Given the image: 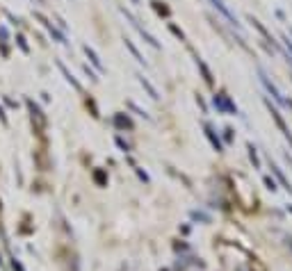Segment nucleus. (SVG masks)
<instances>
[{
    "instance_id": "nucleus-1",
    "label": "nucleus",
    "mask_w": 292,
    "mask_h": 271,
    "mask_svg": "<svg viewBox=\"0 0 292 271\" xmlns=\"http://www.w3.org/2000/svg\"><path fill=\"white\" fill-rule=\"evenodd\" d=\"M265 105H267V110H269V114H272L274 123L279 126V130H281V133H283V137H286L288 141H290V146H292V133H290V128L286 126V119L281 116V112H279V110H276V107L272 105V100H269V98H265Z\"/></svg>"
},
{
    "instance_id": "nucleus-2",
    "label": "nucleus",
    "mask_w": 292,
    "mask_h": 271,
    "mask_svg": "<svg viewBox=\"0 0 292 271\" xmlns=\"http://www.w3.org/2000/svg\"><path fill=\"white\" fill-rule=\"evenodd\" d=\"M258 78H260V82H263V87L267 89V93H269V96H272V98L276 100V103H281V105H286V98H283V93H281L279 89H276V85H274L272 80L267 78V73L263 71V68H258Z\"/></svg>"
},
{
    "instance_id": "nucleus-3",
    "label": "nucleus",
    "mask_w": 292,
    "mask_h": 271,
    "mask_svg": "<svg viewBox=\"0 0 292 271\" xmlns=\"http://www.w3.org/2000/svg\"><path fill=\"white\" fill-rule=\"evenodd\" d=\"M210 2H213V7H215V9H217L219 14H221V16H224L226 21H228V23H231V25H235V27H238V30H242V25H240L238 16H235V14H233L231 9H228V5H226L224 0H210Z\"/></svg>"
},
{
    "instance_id": "nucleus-4",
    "label": "nucleus",
    "mask_w": 292,
    "mask_h": 271,
    "mask_svg": "<svg viewBox=\"0 0 292 271\" xmlns=\"http://www.w3.org/2000/svg\"><path fill=\"white\" fill-rule=\"evenodd\" d=\"M215 107H217L219 112H224V114H238V107L233 105V100L226 96V93H215V98H213Z\"/></svg>"
},
{
    "instance_id": "nucleus-5",
    "label": "nucleus",
    "mask_w": 292,
    "mask_h": 271,
    "mask_svg": "<svg viewBox=\"0 0 292 271\" xmlns=\"http://www.w3.org/2000/svg\"><path fill=\"white\" fill-rule=\"evenodd\" d=\"M249 23H253V27H256V30H258V32L263 34V37H265L267 41H272V44H276V41L272 39V34H269V30H267V27L263 25V23H260L258 19H253V16H249Z\"/></svg>"
},
{
    "instance_id": "nucleus-6",
    "label": "nucleus",
    "mask_w": 292,
    "mask_h": 271,
    "mask_svg": "<svg viewBox=\"0 0 292 271\" xmlns=\"http://www.w3.org/2000/svg\"><path fill=\"white\" fill-rule=\"evenodd\" d=\"M206 135H208V139H210V144L215 146V151H221V141H219V137L215 135L213 126H208V123H206Z\"/></svg>"
},
{
    "instance_id": "nucleus-7",
    "label": "nucleus",
    "mask_w": 292,
    "mask_h": 271,
    "mask_svg": "<svg viewBox=\"0 0 292 271\" xmlns=\"http://www.w3.org/2000/svg\"><path fill=\"white\" fill-rule=\"evenodd\" d=\"M272 173H274V176H276V178L281 180V185H283V187H286V189H288V192L292 194V185H290V182H288V180H286V176L281 173V169H279V166H276V164H272Z\"/></svg>"
},
{
    "instance_id": "nucleus-8",
    "label": "nucleus",
    "mask_w": 292,
    "mask_h": 271,
    "mask_svg": "<svg viewBox=\"0 0 292 271\" xmlns=\"http://www.w3.org/2000/svg\"><path fill=\"white\" fill-rule=\"evenodd\" d=\"M196 64H199V68H201V73H203V78H206V82H208V85H213V73H210V68H208L201 60H196Z\"/></svg>"
},
{
    "instance_id": "nucleus-9",
    "label": "nucleus",
    "mask_w": 292,
    "mask_h": 271,
    "mask_svg": "<svg viewBox=\"0 0 292 271\" xmlns=\"http://www.w3.org/2000/svg\"><path fill=\"white\" fill-rule=\"evenodd\" d=\"M140 82H142V87H144L146 91L151 93V98H158V91H155V87H153L148 80H146V78H140Z\"/></svg>"
},
{
    "instance_id": "nucleus-10",
    "label": "nucleus",
    "mask_w": 292,
    "mask_h": 271,
    "mask_svg": "<svg viewBox=\"0 0 292 271\" xmlns=\"http://www.w3.org/2000/svg\"><path fill=\"white\" fill-rule=\"evenodd\" d=\"M246 148H249V158H251V162H253V169H258V166H260V159H258V153H256L253 144H249Z\"/></svg>"
},
{
    "instance_id": "nucleus-11",
    "label": "nucleus",
    "mask_w": 292,
    "mask_h": 271,
    "mask_svg": "<svg viewBox=\"0 0 292 271\" xmlns=\"http://www.w3.org/2000/svg\"><path fill=\"white\" fill-rule=\"evenodd\" d=\"M126 46H128V48H130V53H133V55H135V60L140 62V64H144V57H142V55H140V50H137V48H135V46H133V41H130V39H126Z\"/></svg>"
},
{
    "instance_id": "nucleus-12",
    "label": "nucleus",
    "mask_w": 292,
    "mask_h": 271,
    "mask_svg": "<svg viewBox=\"0 0 292 271\" xmlns=\"http://www.w3.org/2000/svg\"><path fill=\"white\" fill-rule=\"evenodd\" d=\"M281 39H283V44H286V53H288V57H290L288 62H292V39L290 37H286V34H283Z\"/></svg>"
},
{
    "instance_id": "nucleus-13",
    "label": "nucleus",
    "mask_w": 292,
    "mask_h": 271,
    "mask_svg": "<svg viewBox=\"0 0 292 271\" xmlns=\"http://www.w3.org/2000/svg\"><path fill=\"white\" fill-rule=\"evenodd\" d=\"M85 53H87V55H89V60H92V62H94V64H96V67H98V68H100V60H98V57H96V53H94L92 48L87 46V48H85Z\"/></svg>"
},
{
    "instance_id": "nucleus-14",
    "label": "nucleus",
    "mask_w": 292,
    "mask_h": 271,
    "mask_svg": "<svg viewBox=\"0 0 292 271\" xmlns=\"http://www.w3.org/2000/svg\"><path fill=\"white\" fill-rule=\"evenodd\" d=\"M263 182H265V187L269 189V192H276V182H274L269 176H265V178H263Z\"/></svg>"
},
{
    "instance_id": "nucleus-15",
    "label": "nucleus",
    "mask_w": 292,
    "mask_h": 271,
    "mask_svg": "<svg viewBox=\"0 0 292 271\" xmlns=\"http://www.w3.org/2000/svg\"><path fill=\"white\" fill-rule=\"evenodd\" d=\"M171 32L176 34V37H180V39H183V32H180V30H178V27H176V25H171Z\"/></svg>"
},
{
    "instance_id": "nucleus-16",
    "label": "nucleus",
    "mask_w": 292,
    "mask_h": 271,
    "mask_svg": "<svg viewBox=\"0 0 292 271\" xmlns=\"http://www.w3.org/2000/svg\"><path fill=\"white\" fill-rule=\"evenodd\" d=\"M224 133H226V139H233V130H231V128H226Z\"/></svg>"
},
{
    "instance_id": "nucleus-17",
    "label": "nucleus",
    "mask_w": 292,
    "mask_h": 271,
    "mask_svg": "<svg viewBox=\"0 0 292 271\" xmlns=\"http://www.w3.org/2000/svg\"><path fill=\"white\" fill-rule=\"evenodd\" d=\"M290 37H292V25H290Z\"/></svg>"
},
{
    "instance_id": "nucleus-18",
    "label": "nucleus",
    "mask_w": 292,
    "mask_h": 271,
    "mask_svg": "<svg viewBox=\"0 0 292 271\" xmlns=\"http://www.w3.org/2000/svg\"><path fill=\"white\" fill-rule=\"evenodd\" d=\"M133 2H137V0H133Z\"/></svg>"
}]
</instances>
